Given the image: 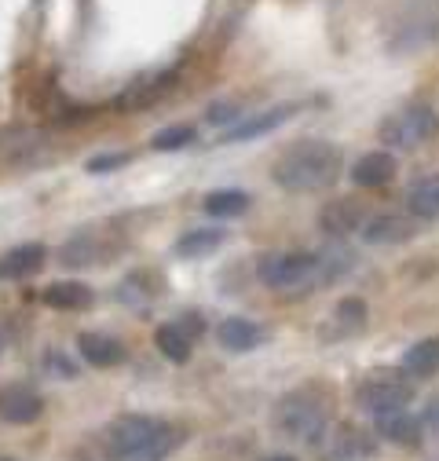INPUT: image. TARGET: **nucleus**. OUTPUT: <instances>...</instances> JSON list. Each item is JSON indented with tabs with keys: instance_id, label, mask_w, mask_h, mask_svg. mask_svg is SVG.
<instances>
[{
	"instance_id": "obj_1",
	"label": "nucleus",
	"mask_w": 439,
	"mask_h": 461,
	"mask_svg": "<svg viewBox=\"0 0 439 461\" xmlns=\"http://www.w3.org/2000/svg\"><path fill=\"white\" fill-rule=\"evenodd\" d=\"M355 267V253L345 246H329L322 253L311 249H293V253H271L260 264V278L267 290L300 297L311 290H326V285L341 282Z\"/></svg>"
},
{
	"instance_id": "obj_2",
	"label": "nucleus",
	"mask_w": 439,
	"mask_h": 461,
	"mask_svg": "<svg viewBox=\"0 0 439 461\" xmlns=\"http://www.w3.org/2000/svg\"><path fill=\"white\" fill-rule=\"evenodd\" d=\"M341 168H345V154L337 143L297 140L274 158L271 180L290 194H315V191H326L329 184H337Z\"/></svg>"
},
{
	"instance_id": "obj_3",
	"label": "nucleus",
	"mask_w": 439,
	"mask_h": 461,
	"mask_svg": "<svg viewBox=\"0 0 439 461\" xmlns=\"http://www.w3.org/2000/svg\"><path fill=\"white\" fill-rule=\"evenodd\" d=\"M106 443L114 461H169L180 450L184 432L154 414H121L106 429Z\"/></svg>"
},
{
	"instance_id": "obj_4",
	"label": "nucleus",
	"mask_w": 439,
	"mask_h": 461,
	"mask_svg": "<svg viewBox=\"0 0 439 461\" xmlns=\"http://www.w3.org/2000/svg\"><path fill=\"white\" fill-rule=\"evenodd\" d=\"M271 425L282 439H293V443H304V447H315L326 439L329 432V407L322 402L318 392L311 388H293L286 392L271 411Z\"/></svg>"
},
{
	"instance_id": "obj_5",
	"label": "nucleus",
	"mask_w": 439,
	"mask_h": 461,
	"mask_svg": "<svg viewBox=\"0 0 439 461\" xmlns=\"http://www.w3.org/2000/svg\"><path fill=\"white\" fill-rule=\"evenodd\" d=\"M439 136V113L428 103H407L381 122L377 140L389 150H417Z\"/></svg>"
},
{
	"instance_id": "obj_6",
	"label": "nucleus",
	"mask_w": 439,
	"mask_h": 461,
	"mask_svg": "<svg viewBox=\"0 0 439 461\" xmlns=\"http://www.w3.org/2000/svg\"><path fill=\"white\" fill-rule=\"evenodd\" d=\"M355 402L370 418H384L396 411H410L414 381L403 370H373L355 384Z\"/></svg>"
},
{
	"instance_id": "obj_7",
	"label": "nucleus",
	"mask_w": 439,
	"mask_h": 461,
	"mask_svg": "<svg viewBox=\"0 0 439 461\" xmlns=\"http://www.w3.org/2000/svg\"><path fill=\"white\" fill-rule=\"evenodd\" d=\"M435 41H439V0H410L389 37V48L396 55H407Z\"/></svg>"
},
{
	"instance_id": "obj_8",
	"label": "nucleus",
	"mask_w": 439,
	"mask_h": 461,
	"mask_svg": "<svg viewBox=\"0 0 439 461\" xmlns=\"http://www.w3.org/2000/svg\"><path fill=\"white\" fill-rule=\"evenodd\" d=\"M202 333H205L202 312H184V315H176L173 322H161V326H157L154 344H157V352L169 359V363H187L191 352H194V344L202 340Z\"/></svg>"
},
{
	"instance_id": "obj_9",
	"label": "nucleus",
	"mask_w": 439,
	"mask_h": 461,
	"mask_svg": "<svg viewBox=\"0 0 439 461\" xmlns=\"http://www.w3.org/2000/svg\"><path fill=\"white\" fill-rule=\"evenodd\" d=\"M110 253H114V239H110L106 227H81L77 235H70L59 249V264L63 267H92L103 264Z\"/></svg>"
},
{
	"instance_id": "obj_10",
	"label": "nucleus",
	"mask_w": 439,
	"mask_h": 461,
	"mask_svg": "<svg viewBox=\"0 0 439 461\" xmlns=\"http://www.w3.org/2000/svg\"><path fill=\"white\" fill-rule=\"evenodd\" d=\"M300 113V103H274V106H264L256 113H249V118H242L238 125L224 129V140L220 143H249V140H260L274 129H282L286 122H293Z\"/></svg>"
},
{
	"instance_id": "obj_11",
	"label": "nucleus",
	"mask_w": 439,
	"mask_h": 461,
	"mask_svg": "<svg viewBox=\"0 0 439 461\" xmlns=\"http://www.w3.org/2000/svg\"><path fill=\"white\" fill-rule=\"evenodd\" d=\"M176 88V67H161V70H150V74H143V77H136L118 99H114V106L121 110V113H132V110H147V106H154L157 99H165Z\"/></svg>"
},
{
	"instance_id": "obj_12",
	"label": "nucleus",
	"mask_w": 439,
	"mask_h": 461,
	"mask_svg": "<svg viewBox=\"0 0 439 461\" xmlns=\"http://www.w3.org/2000/svg\"><path fill=\"white\" fill-rule=\"evenodd\" d=\"M417 235V220L410 212H377L363 223V239L370 246H403Z\"/></svg>"
},
{
	"instance_id": "obj_13",
	"label": "nucleus",
	"mask_w": 439,
	"mask_h": 461,
	"mask_svg": "<svg viewBox=\"0 0 439 461\" xmlns=\"http://www.w3.org/2000/svg\"><path fill=\"white\" fill-rule=\"evenodd\" d=\"M44 414V399L30 384H4L0 388V421L8 425H33Z\"/></svg>"
},
{
	"instance_id": "obj_14",
	"label": "nucleus",
	"mask_w": 439,
	"mask_h": 461,
	"mask_svg": "<svg viewBox=\"0 0 439 461\" xmlns=\"http://www.w3.org/2000/svg\"><path fill=\"white\" fill-rule=\"evenodd\" d=\"M216 340L224 352H235V356H246V352H256L260 344L267 340V326L253 322V319H242V315H231L216 326Z\"/></svg>"
},
{
	"instance_id": "obj_15",
	"label": "nucleus",
	"mask_w": 439,
	"mask_h": 461,
	"mask_svg": "<svg viewBox=\"0 0 439 461\" xmlns=\"http://www.w3.org/2000/svg\"><path fill=\"white\" fill-rule=\"evenodd\" d=\"M366 220L370 216H366V209L355 198H334L329 205H322V212H318V223H322V230H326L329 239L355 235V230H363Z\"/></svg>"
},
{
	"instance_id": "obj_16",
	"label": "nucleus",
	"mask_w": 439,
	"mask_h": 461,
	"mask_svg": "<svg viewBox=\"0 0 439 461\" xmlns=\"http://www.w3.org/2000/svg\"><path fill=\"white\" fill-rule=\"evenodd\" d=\"M48 264V249L40 242H22L0 253V282H26Z\"/></svg>"
},
{
	"instance_id": "obj_17",
	"label": "nucleus",
	"mask_w": 439,
	"mask_h": 461,
	"mask_svg": "<svg viewBox=\"0 0 439 461\" xmlns=\"http://www.w3.org/2000/svg\"><path fill=\"white\" fill-rule=\"evenodd\" d=\"M396 172H399V165H396V154L392 150H370V154H363L352 165V184L355 187H366V191H377L384 184H392Z\"/></svg>"
},
{
	"instance_id": "obj_18",
	"label": "nucleus",
	"mask_w": 439,
	"mask_h": 461,
	"mask_svg": "<svg viewBox=\"0 0 439 461\" xmlns=\"http://www.w3.org/2000/svg\"><path fill=\"white\" fill-rule=\"evenodd\" d=\"M77 356L95 366V370H110V366H121L125 363V344L110 333H81L77 337Z\"/></svg>"
},
{
	"instance_id": "obj_19",
	"label": "nucleus",
	"mask_w": 439,
	"mask_h": 461,
	"mask_svg": "<svg viewBox=\"0 0 439 461\" xmlns=\"http://www.w3.org/2000/svg\"><path fill=\"white\" fill-rule=\"evenodd\" d=\"M377 450V436L359 425H341L329 439V457L334 461H370Z\"/></svg>"
},
{
	"instance_id": "obj_20",
	"label": "nucleus",
	"mask_w": 439,
	"mask_h": 461,
	"mask_svg": "<svg viewBox=\"0 0 439 461\" xmlns=\"http://www.w3.org/2000/svg\"><path fill=\"white\" fill-rule=\"evenodd\" d=\"M403 205H407V212H410L417 223L439 220V172H428V176H417V180L407 187Z\"/></svg>"
},
{
	"instance_id": "obj_21",
	"label": "nucleus",
	"mask_w": 439,
	"mask_h": 461,
	"mask_svg": "<svg viewBox=\"0 0 439 461\" xmlns=\"http://www.w3.org/2000/svg\"><path fill=\"white\" fill-rule=\"evenodd\" d=\"M40 301H44L48 308H55V312H85V308H92L95 294H92V285L67 278V282H51V285H44Z\"/></svg>"
},
{
	"instance_id": "obj_22",
	"label": "nucleus",
	"mask_w": 439,
	"mask_h": 461,
	"mask_svg": "<svg viewBox=\"0 0 439 461\" xmlns=\"http://www.w3.org/2000/svg\"><path fill=\"white\" fill-rule=\"evenodd\" d=\"M224 242H228V227H191L176 239V257L202 260V257H212Z\"/></svg>"
},
{
	"instance_id": "obj_23",
	"label": "nucleus",
	"mask_w": 439,
	"mask_h": 461,
	"mask_svg": "<svg viewBox=\"0 0 439 461\" xmlns=\"http://www.w3.org/2000/svg\"><path fill=\"white\" fill-rule=\"evenodd\" d=\"M377 421V436L384 443H396V447H417L425 429H421V418H414L410 411H396V414H384V418H373Z\"/></svg>"
},
{
	"instance_id": "obj_24",
	"label": "nucleus",
	"mask_w": 439,
	"mask_h": 461,
	"mask_svg": "<svg viewBox=\"0 0 439 461\" xmlns=\"http://www.w3.org/2000/svg\"><path fill=\"white\" fill-rule=\"evenodd\" d=\"M399 370H403L410 381H428V377H435V374H439V337H425V340L410 344Z\"/></svg>"
},
{
	"instance_id": "obj_25",
	"label": "nucleus",
	"mask_w": 439,
	"mask_h": 461,
	"mask_svg": "<svg viewBox=\"0 0 439 461\" xmlns=\"http://www.w3.org/2000/svg\"><path fill=\"white\" fill-rule=\"evenodd\" d=\"M366 326V301L363 297H345L337 301V308L329 312V322H326V337H352Z\"/></svg>"
},
{
	"instance_id": "obj_26",
	"label": "nucleus",
	"mask_w": 439,
	"mask_h": 461,
	"mask_svg": "<svg viewBox=\"0 0 439 461\" xmlns=\"http://www.w3.org/2000/svg\"><path fill=\"white\" fill-rule=\"evenodd\" d=\"M249 194L246 191H238V187H220V191H209L205 194V212L209 216H216V220H235V216H242L246 209H249Z\"/></svg>"
},
{
	"instance_id": "obj_27",
	"label": "nucleus",
	"mask_w": 439,
	"mask_h": 461,
	"mask_svg": "<svg viewBox=\"0 0 439 461\" xmlns=\"http://www.w3.org/2000/svg\"><path fill=\"white\" fill-rule=\"evenodd\" d=\"M194 140H198V129H194V125H169V129H161V132L150 140V147H154L157 154H173V150H187Z\"/></svg>"
},
{
	"instance_id": "obj_28",
	"label": "nucleus",
	"mask_w": 439,
	"mask_h": 461,
	"mask_svg": "<svg viewBox=\"0 0 439 461\" xmlns=\"http://www.w3.org/2000/svg\"><path fill=\"white\" fill-rule=\"evenodd\" d=\"M242 113H246V110L231 99V103H216V106H209L205 122H209V125H228V129H231V125H238V122H242Z\"/></svg>"
},
{
	"instance_id": "obj_29",
	"label": "nucleus",
	"mask_w": 439,
	"mask_h": 461,
	"mask_svg": "<svg viewBox=\"0 0 439 461\" xmlns=\"http://www.w3.org/2000/svg\"><path fill=\"white\" fill-rule=\"evenodd\" d=\"M132 161V154L129 150H114V154H95L92 161H88V172L92 176H103V172H118L121 165H129Z\"/></svg>"
},
{
	"instance_id": "obj_30",
	"label": "nucleus",
	"mask_w": 439,
	"mask_h": 461,
	"mask_svg": "<svg viewBox=\"0 0 439 461\" xmlns=\"http://www.w3.org/2000/svg\"><path fill=\"white\" fill-rule=\"evenodd\" d=\"M44 370L51 374V377H63V381H70V377H77V366L63 356V352H44Z\"/></svg>"
},
{
	"instance_id": "obj_31",
	"label": "nucleus",
	"mask_w": 439,
	"mask_h": 461,
	"mask_svg": "<svg viewBox=\"0 0 439 461\" xmlns=\"http://www.w3.org/2000/svg\"><path fill=\"white\" fill-rule=\"evenodd\" d=\"M421 429L432 432V436H439V399H432L428 407L421 411Z\"/></svg>"
},
{
	"instance_id": "obj_32",
	"label": "nucleus",
	"mask_w": 439,
	"mask_h": 461,
	"mask_svg": "<svg viewBox=\"0 0 439 461\" xmlns=\"http://www.w3.org/2000/svg\"><path fill=\"white\" fill-rule=\"evenodd\" d=\"M4 348H8V326L0 322V356H4Z\"/></svg>"
},
{
	"instance_id": "obj_33",
	"label": "nucleus",
	"mask_w": 439,
	"mask_h": 461,
	"mask_svg": "<svg viewBox=\"0 0 439 461\" xmlns=\"http://www.w3.org/2000/svg\"><path fill=\"white\" fill-rule=\"evenodd\" d=\"M264 461H297L293 454H271V457H264Z\"/></svg>"
},
{
	"instance_id": "obj_34",
	"label": "nucleus",
	"mask_w": 439,
	"mask_h": 461,
	"mask_svg": "<svg viewBox=\"0 0 439 461\" xmlns=\"http://www.w3.org/2000/svg\"><path fill=\"white\" fill-rule=\"evenodd\" d=\"M0 461H15V457H0Z\"/></svg>"
}]
</instances>
